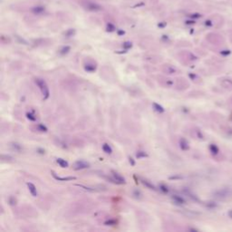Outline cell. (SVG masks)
<instances>
[{"mask_svg":"<svg viewBox=\"0 0 232 232\" xmlns=\"http://www.w3.org/2000/svg\"><path fill=\"white\" fill-rule=\"evenodd\" d=\"M133 197L135 198V199H142V192H140V191H138V190H135V191H133Z\"/></svg>","mask_w":232,"mask_h":232,"instance_id":"20","label":"cell"},{"mask_svg":"<svg viewBox=\"0 0 232 232\" xmlns=\"http://www.w3.org/2000/svg\"><path fill=\"white\" fill-rule=\"evenodd\" d=\"M83 5L89 11H92V12H97L99 10L102 9V6L95 3V2H92V1H85L83 3Z\"/></svg>","mask_w":232,"mask_h":232,"instance_id":"2","label":"cell"},{"mask_svg":"<svg viewBox=\"0 0 232 232\" xmlns=\"http://www.w3.org/2000/svg\"><path fill=\"white\" fill-rule=\"evenodd\" d=\"M37 130H38L39 132H46L48 131L47 127H46L45 125L42 124V123H39V124H37Z\"/></svg>","mask_w":232,"mask_h":232,"instance_id":"18","label":"cell"},{"mask_svg":"<svg viewBox=\"0 0 232 232\" xmlns=\"http://www.w3.org/2000/svg\"><path fill=\"white\" fill-rule=\"evenodd\" d=\"M116 224H117V221L115 220H109L104 222V225H106V226H114Z\"/></svg>","mask_w":232,"mask_h":232,"instance_id":"21","label":"cell"},{"mask_svg":"<svg viewBox=\"0 0 232 232\" xmlns=\"http://www.w3.org/2000/svg\"><path fill=\"white\" fill-rule=\"evenodd\" d=\"M44 9L43 7H39L38 6V7H35V8H33V10H32V11H33L34 13H36V14H41V13H43V12H44Z\"/></svg>","mask_w":232,"mask_h":232,"instance_id":"22","label":"cell"},{"mask_svg":"<svg viewBox=\"0 0 232 232\" xmlns=\"http://www.w3.org/2000/svg\"><path fill=\"white\" fill-rule=\"evenodd\" d=\"M26 185H27V188H28L29 192L31 193V195H32L33 197H37V196H38V192H37V187H36V185H35L34 183H32V182H27Z\"/></svg>","mask_w":232,"mask_h":232,"instance_id":"7","label":"cell"},{"mask_svg":"<svg viewBox=\"0 0 232 232\" xmlns=\"http://www.w3.org/2000/svg\"><path fill=\"white\" fill-rule=\"evenodd\" d=\"M88 168H90V163L85 160H76L73 165V169L75 170H82Z\"/></svg>","mask_w":232,"mask_h":232,"instance_id":"4","label":"cell"},{"mask_svg":"<svg viewBox=\"0 0 232 232\" xmlns=\"http://www.w3.org/2000/svg\"><path fill=\"white\" fill-rule=\"evenodd\" d=\"M11 147H12V149H13L14 151H16V152H21V151L23 150L22 146H21L19 143H17V142H12V143H11Z\"/></svg>","mask_w":232,"mask_h":232,"instance_id":"15","label":"cell"},{"mask_svg":"<svg viewBox=\"0 0 232 232\" xmlns=\"http://www.w3.org/2000/svg\"><path fill=\"white\" fill-rule=\"evenodd\" d=\"M51 173H52L53 177H54L56 181H74V180L76 179V177H59V176H57L56 173H55L54 171H53V170L51 171Z\"/></svg>","mask_w":232,"mask_h":232,"instance_id":"5","label":"cell"},{"mask_svg":"<svg viewBox=\"0 0 232 232\" xmlns=\"http://www.w3.org/2000/svg\"><path fill=\"white\" fill-rule=\"evenodd\" d=\"M169 179L170 180H177V179H181V177H179V176H172V177H170Z\"/></svg>","mask_w":232,"mask_h":232,"instance_id":"26","label":"cell"},{"mask_svg":"<svg viewBox=\"0 0 232 232\" xmlns=\"http://www.w3.org/2000/svg\"><path fill=\"white\" fill-rule=\"evenodd\" d=\"M83 68H84V70H85L86 72H88V73H93V72L96 70L97 66H96V65H95L94 63L89 62V63H87V64H85V65H83Z\"/></svg>","mask_w":232,"mask_h":232,"instance_id":"6","label":"cell"},{"mask_svg":"<svg viewBox=\"0 0 232 232\" xmlns=\"http://www.w3.org/2000/svg\"><path fill=\"white\" fill-rule=\"evenodd\" d=\"M132 46V43H130V42H125V43L123 44V47H124L126 50L130 49Z\"/></svg>","mask_w":232,"mask_h":232,"instance_id":"23","label":"cell"},{"mask_svg":"<svg viewBox=\"0 0 232 232\" xmlns=\"http://www.w3.org/2000/svg\"><path fill=\"white\" fill-rule=\"evenodd\" d=\"M8 201H9V203H10L11 205H16V199L14 197H10L9 199H8Z\"/></svg>","mask_w":232,"mask_h":232,"instance_id":"24","label":"cell"},{"mask_svg":"<svg viewBox=\"0 0 232 232\" xmlns=\"http://www.w3.org/2000/svg\"><path fill=\"white\" fill-rule=\"evenodd\" d=\"M171 199H172L173 202L176 205H183V204H185V199L182 197L179 196V195H173V196H171Z\"/></svg>","mask_w":232,"mask_h":232,"instance_id":"8","label":"cell"},{"mask_svg":"<svg viewBox=\"0 0 232 232\" xmlns=\"http://www.w3.org/2000/svg\"><path fill=\"white\" fill-rule=\"evenodd\" d=\"M110 181H112V182H114L115 184H120V185L126 183V180L121 174H119L118 172L114 171V170L112 171V178L110 179Z\"/></svg>","mask_w":232,"mask_h":232,"instance_id":"3","label":"cell"},{"mask_svg":"<svg viewBox=\"0 0 232 232\" xmlns=\"http://www.w3.org/2000/svg\"><path fill=\"white\" fill-rule=\"evenodd\" d=\"M180 147H181V150H183V151H187V150H189V143H188V142L185 140V139H183V138H181V140H180Z\"/></svg>","mask_w":232,"mask_h":232,"instance_id":"11","label":"cell"},{"mask_svg":"<svg viewBox=\"0 0 232 232\" xmlns=\"http://www.w3.org/2000/svg\"><path fill=\"white\" fill-rule=\"evenodd\" d=\"M26 118L29 120V121H37V116L35 114H33V113H31V112H27L26 114Z\"/></svg>","mask_w":232,"mask_h":232,"instance_id":"16","label":"cell"},{"mask_svg":"<svg viewBox=\"0 0 232 232\" xmlns=\"http://www.w3.org/2000/svg\"><path fill=\"white\" fill-rule=\"evenodd\" d=\"M35 83H37V85L38 86L40 89L42 95H43V99L44 100H47L50 96V91H49V87L46 83V82L44 79L41 78H36L35 79Z\"/></svg>","mask_w":232,"mask_h":232,"instance_id":"1","label":"cell"},{"mask_svg":"<svg viewBox=\"0 0 232 232\" xmlns=\"http://www.w3.org/2000/svg\"><path fill=\"white\" fill-rule=\"evenodd\" d=\"M129 162H130V164H131L132 166H135V160H134L132 157L129 158Z\"/></svg>","mask_w":232,"mask_h":232,"instance_id":"25","label":"cell"},{"mask_svg":"<svg viewBox=\"0 0 232 232\" xmlns=\"http://www.w3.org/2000/svg\"><path fill=\"white\" fill-rule=\"evenodd\" d=\"M136 157H137L138 159H142V158L148 157V154H147L145 152H143V151H139V152L136 153Z\"/></svg>","mask_w":232,"mask_h":232,"instance_id":"19","label":"cell"},{"mask_svg":"<svg viewBox=\"0 0 232 232\" xmlns=\"http://www.w3.org/2000/svg\"><path fill=\"white\" fill-rule=\"evenodd\" d=\"M141 181H142V184H143L145 187H147L148 189H150V190H153V191H156V190H157L154 185H153V183H151L149 181H147V180H144V179H141Z\"/></svg>","mask_w":232,"mask_h":232,"instance_id":"10","label":"cell"},{"mask_svg":"<svg viewBox=\"0 0 232 232\" xmlns=\"http://www.w3.org/2000/svg\"><path fill=\"white\" fill-rule=\"evenodd\" d=\"M70 50H71V47L68 46V45H66V46L62 47V48L59 50V54H60L61 55H65V54H67L70 52Z\"/></svg>","mask_w":232,"mask_h":232,"instance_id":"14","label":"cell"},{"mask_svg":"<svg viewBox=\"0 0 232 232\" xmlns=\"http://www.w3.org/2000/svg\"><path fill=\"white\" fill-rule=\"evenodd\" d=\"M229 215H230V218H232V211H230V212L229 213Z\"/></svg>","mask_w":232,"mask_h":232,"instance_id":"27","label":"cell"},{"mask_svg":"<svg viewBox=\"0 0 232 232\" xmlns=\"http://www.w3.org/2000/svg\"><path fill=\"white\" fill-rule=\"evenodd\" d=\"M102 148H103V151H104L106 154H112V153H113V149H112V147L110 146V144H108V143H104L103 146H102Z\"/></svg>","mask_w":232,"mask_h":232,"instance_id":"13","label":"cell"},{"mask_svg":"<svg viewBox=\"0 0 232 232\" xmlns=\"http://www.w3.org/2000/svg\"><path fill=\"white\" fill-rule=\"evenodd\" d=\"M159 189H160V191L161 192H163V193H165V194L169 193V192H170V190H169L168 186H166L165 184H162V183L159 185Z\"/></svg>","mask_w":232,"mask_h":232,"instance_id":"17","label":"cell"},{"mask_svg":"<svg viewBox=\"0 0 232 232\" xmlns=\"http://www.w3.org/2000/svg\"><path fill=\"white\" fill-rule=\"evenodd\" d=\"M153 107L155 112H157V113H159V114H163V113L165 112V109H164L161 105H160L159 104H157V103H153Z\"/></svg>","mask_w":232,"mask_h":232,"instance_id":"12","label":"cell"},{"mask_svg":"<svg viewBox=\"0 0 232 232\" xmlns=\"http://www.w3.org/2000/svg\"><path fill=\"white\" fill-rule=\"evenodd\" d=\"M56 162L58 163V165L61 167V168H68L69 167V163L67 160H65V159H62V158H57L56 159Z\"/></svg>","mask_w":232,"mask_h":232,"instance_id":"9","label":"cell"}]
</instances>
